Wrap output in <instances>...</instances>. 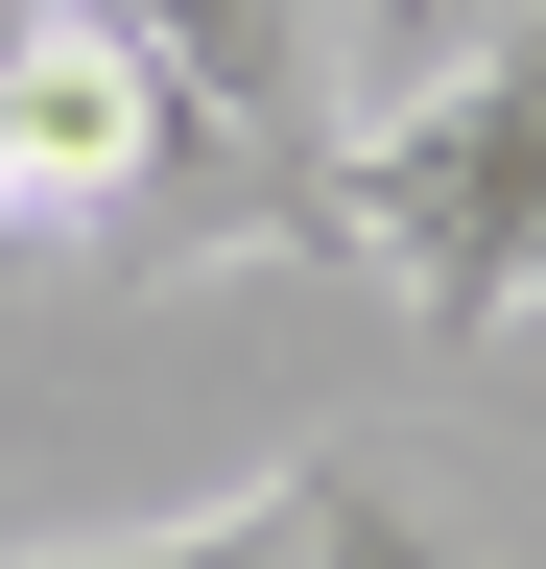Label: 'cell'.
<instances>
[{
  "label": "cell",
  "instance_id": "4",
  "mask_svg": "<svg viewBox=\"0 0 546 569\" xmlns=\"http://www.w3.org/2000/svg\"><path fill=\"white\" fill-rule=\"evenodd\" d=\"M96 569H286V475H261L238 522H167V546H96Z\"/></svg>",
  "mask_w": 546,
  "mask_h": 569
},
{
  "label": "cell",
  "instance_id": "2",
  "mask_svg": "<svg viewBox=\"0 0 546 569\" xmlns=\"http://www.w3.org/2000/svg\"><path fill=\"white\" fill-rule=\"evenodd\" d=\"M119 213H167V96L96 0H48L0 48V238H119Z\"/></svg>",
  "mask_w": 546,
  "mask_h": 569
},
{
  "label": "cell",
  "instance_id": "1",
  "mask_svg": "<svg viewBox=\"0 0 546 569\" xmlns=\"http://www.w3.org/2000/svg\"><path fill=\"white\" fill-rule=\"evenodd\" d=\"M309 238H357L428 332H523L546 309V0H499L428 96L357 119V167L309 190Z\"/></svg>",
  "mask_w": 546,
  "mask_h": 569
},
{
  "label": "cell",
  "instance_id": "3",
  "mask_svg": "<svg viewBox=\"0 0 546 569\" xmlns=\"http://www.w3.org/2000/svg\"><path fill=\"white\" fill-rule=\"evenodd\" d=\"M286 569H451V546L404 522L380 475H286Z\"/></svg>",
  "mask_w": 546,
  "mask_h": 569
}]
</instances>
